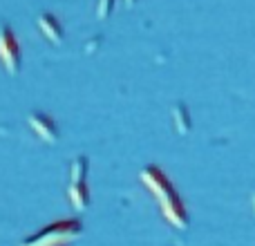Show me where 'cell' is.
Instances as JSON below:
<instances>
[{"label": "cell", "mask_w": 255, "mask_h": 246, "mask_svg": "<svg viewBox=\"0 0 255 246\" xmlns=\"http://www.w3.org/2000/svg\"><path fill=\"white\" fill-rule=\"evenodd\" d=\"M36 22H38V29L43 31L47 40H52L54 45L63 43V27H61V22H58L56 16H52V13H40Z\"/></svg>", "instance_id": "obj_5"}, {"label": "cell", "mask_w": 255, "mask_h": 246, "mask_svg": "<svg viewBox=\"0 0 255 246\" xmlns=\"http://www.w3.org/2000/svg\"><path fill=\"white\" fill-rule=\"evenodd\" d=\"M27 121H29V127L43 141H47V143H56L58 141V127L52 117L43 115V112H31V115L27 117Z\"/></svg>", "instance_id": "obj_4"}, {"label": "cell", "mask_w": 255, "mask_h": 246, "mask_svg": "<svg viewBox=\"0 0 255 246\" xmlns=\"http://www.w3.org/2000/svg\"><path fill=\"white\" fill-rule=\"evenodd\" d=\"M112 7H115V0H99L97 4V16L99 18H108L112 11Z\"/></svg>", "instance_id": "obj_9"}, {"label": "cell", "mask_w": 255, "mask_h": 246, "mask_svg": "<svg viewBox=\"0 0 255 246\" xmlns=\"http://www.w3.org/2000/svg\"><path fill=\"white\" fill-rule=\"evenodd\" d=\"M85 175H88V159L76 157L70 166V181H85Z\"/></svg>", "instance_id": "obj_8"}, {"label": "cell", "mask_w": 255, "mask_h": 246, "mask_svg": "<svg viewBox=\"0 0 255 246\" xmlns=\"http://www.w3.org/2000/svg\"><path fill=\"white\" fill-rule=\"evenodd\" d=\"M251 204H253V213H255V190H253V195H251Z\"/></svg>", "instance_id": "obj_10"}, {"label": "cell", "mask_w": 255, "mask_h": 246, "mask_svg": "<svg viewBox=\"0 0 255 246\" xmlns=\"http://www.w3.org/2000/svg\"><path fill=\"white\" fill-rule=\"evenodd\" d=\"M132 2H134V0H126V4H128V7H130V4H132Z\"/></svg>", "instance_id": "obj_11"}, {"label": "cell", "mask_w": 255, "mask_h": 246, "mask_svg": "<svg viewBox=\"0 0 255 246\" xmlns=\"http://www.w3.org/2000/svg\"><path fill=\"white\" fill-rule=\"evenodd\" d=\"M61 246H65V244H61Z\"/></svg>", "instance_id": "obj_12"}, {"label": "cell", "mask_w": 255, "mask_h": 246, "mask_svg": "<svg viewBox=\"0 0 255 246\" xmlns=\"http://www.w3.org/2000/svg\"><path fill=\"white\" fill-rule=\"evenodd\" d=\"M172 121H175V127L179 134H188L190 132V115H188L186 103L177 101L175 106H172Z\"/></svg>", "instance_id": "obj_7"}, {"label": "cell", "mask_w": 255, "mask_h": 246, "mask_svg": "<svg viewBox=\"0 0 255 246\" xmlns=\"http://www.w3.org/2000/svg\"><path fill=\"white\" fill-rule=\"evenodd\" d=\"M81 231H83L81 220L56 222V224H49L47 229H43L40 233L31 235L20 246H61V244H67L70 240H74L76 235H81Z\"/></svg>", "instance_id": "obj_2"}, {"label": "cell", "mask_w": 255, "mask_h": 246, "mask_svg": "<svg viewBox=\"0 0 255 246\" xmlns=\"http://www.w3.org/2000/svg\"><path fill=\"white\" fill-rule=\"evenodd\" d=\"M67 197H70L72 206L76 211H85L90 206V190L85 186V181H72L70 188H67Z\"/></svg>", "instance_id": "obj_6"}, {"label": "cell", "mask_w": 255, "mask_h": 246, "mask_svg": "<svg viewBox=\"0 0 255 246\" xmlns=\"http://www.w3.org/2000/svg\"><path fill=\"white\" fill-rule=\"evenodd\" d=\"M139 177H141V181L157 195L159 208H161L163 217H166L175 229H186V226H188V213H186L184 204H181L179 195L175 193L172 184L168 181V177L154 166L143 168Z\"/></svg>", "instance_id": "obj_1"}, {"label": "cell", "mask_w": 255, "mask_h": 246, "mask_svg": "<svg viewBox=\"0 0 255 246\" xmlns=\"http://www.w3.org/2000/svg\"><path fill=\"white\" fill-rule=\"evenodd\" d=\"M0 61H2L7 74H18V70H20V45H18L11 27L4 25V22L0 25Z\"/></svg>", "instance_id": "obj_3"}]
</instances>
